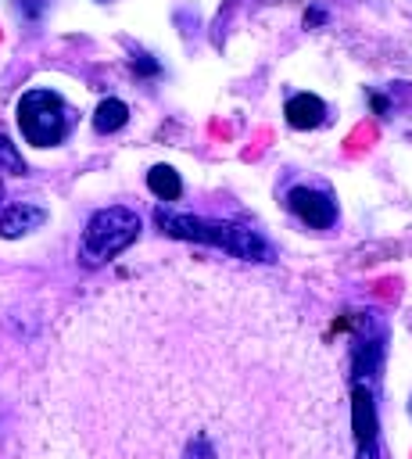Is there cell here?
Returning a JSON list of instances; mask_svg holds the SVG:
<instances>
[{"label": "cell", "mask_w": 412, "mask_h": 459, "mask_svg": "<svg viewBox=\"0 0 412 459\" xmlns=\"http://www.w3.org/2000/svg\"><path fill=\"white\" fill-rule=\"evenodd\" d=\"M14 455L355 459L351 351L279 280L165 255L54 326Z\"/></svg>", "instance_id": "cell-1"}, {"label": "cell", "mask_w": 412, "mask_h": 459, "mask_svg": "<svg viewBox=\"0 0 412 459\" xmlns=\"http://www.w3.org/2000/svg\"><path fill=\"white\" fill-rule=\"evenodd\" d=\"M154 222L161 233L176 237V240H193V244H208L215 251H226L233 258L244 262H272V247L269 240L240 222H219V219H201V215H186V212H172V208H158Z\"/></svg>", "instance_id": "cell-2"}, {"label": "cell", "mask_w": 412, "mask_h": 459, "mask_svg": "<svg viewBox=\"0 0 412 459\" xmlns=\"http://www.w3.org/2000/svg\"><path fill=\"white\" fill-rule=\"evenodd\" d=\"M140 237V215L133 208L111 204L90 215L82 240H79V258L86 265H104L107 258H115L118 251H125L133 240Z\"/></svg>", "instance_id": "cell-3"}, {"label": "cell", "mask_w": 412, "mask_h": 459, "mask_svg": "<svg viewBox=\"0 0 412 459\" xmlns=\"http://www.w3.org/2000/svg\"><path fill=\"white\" fill-rule=\"evenodd\" d=\"M18 129L32 147H57L68 136V108L54 90H29L18 100Z\"/></svg>", "instance_id": "cell-4"}, {"label": "cell", "mask_w": 412, "mask_h": 459, "mask_svg": "<svg viewBox=\"0 0 412 459\" xmlns=\"http://www.w3.org/2000/svg\"><path fill=\"white\" fill-rule=\"evenodd\" d=\"M287 208L312 230H330L333 219H337V204L326 190H315V186H294L287 190Z\"/></svg>", "instance_id": "cell-5"}, {"label": "cell", "mask_w": 412, "mask_h": 459, "mask_svg": "<svg viewBox=\"0 0 412 459\" xmlns=\"http://www.w3.org/2000/svg\"><path fill=\"white\" fill-rule=\"evenodd\" d=\"M47 222V212L39 208V204H29V201H21V204H11L4 215H0V237H21V233H32V230H39Z\"/></svg>", "instance_id": "cell-6"}, {"label": "cell", "mask_w": 412, "mask_h": 459, "mask_svg": "<svg viewBox=\"0 0 412 459\" xmlns=\"http://www.w3.org/2000/svg\"><path fill=\"white\" fill-rule=\"evenodd\" d=\"M326 118V104L315 93H297L287 100V122L294 129H315Z\"/></svg>", "instance_id": "cell-7"}, {"label": "cell", "mask_w": 412, "mask_h": 459, "mask_svg": "<svg viewBox=\"0 0 412 459\" xmlns=\"http://www.w3.org/2000/svg\"><path fill=\"white\" fill-rule=\"evenodd\" d=\"M147 186H150V194L161 197V201H176V197L183 194V179H179V172H176L172 165H154V169L147 172Z\"/></svg>", "instance_id": "cell-8"}, {"label": "cell", "mask_w": 412, "mask_h": 459, "mask_svg": "<svg viewBox=\"0 0 412 459\" xmlns=\"http://www.w3.org/2000/svg\"><path fill=\"white\" fill-rule=\"evenodd\" d=\"M125 122H129V108H125L118 97L100 100L97 111H93V129H97V133H115V129H122Z\"/></svg>", "instance_id": "cell-9"}, {"label": "cell", "mask_w": 412, "mask_h": 459, "mask_svg": "<svg viewBox=\"0 0 412 459\" xmlns=\"http://www.w3.org/2000/svg\"><path fill=\"white\" fill-rule=\"evenodd\" d=\"M0 172H14V176H25V161H21L18 147H14L7 136H0Z\"/></svg>", "instance_id": "cell-10"}]
</instances>
